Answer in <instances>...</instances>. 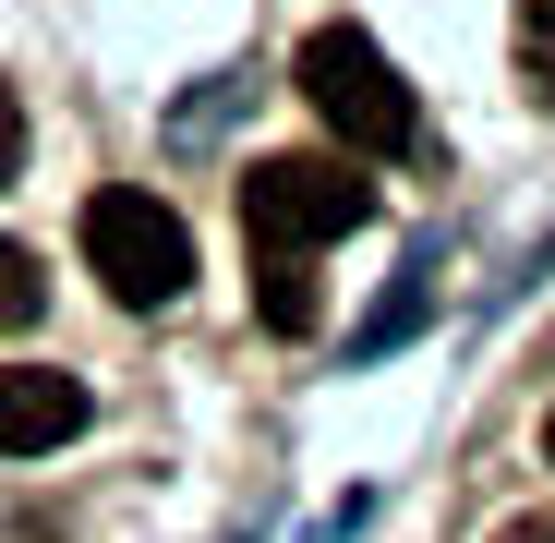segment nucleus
Wrapping results in <instances>:
<instances>
[{
	"label": "nucleus",
	"mask_w": 555,
	"mask_h": 543,
	"mask_svg": "<svg viewBox=\"0 0 555 543\" xmlns=\"http://www.w3.org/2000/svg\"><path fill=\"white\" fill-rule=\"evenodd\" d=\"M362 218H375V181L350 157H254L242 169V242L254 254H314Z\"/></svg>",
	"instance_id": "7ed1b4c3"
},
{
	"label": "nucleus",
	"mask_w": 555,
	"mask_h": 543,
	"mask_svg": "<svg viewBox=\"0 0 555 543\" xmlns=\"http://www.w3.org/2000/svg\"><path fill=\"white\" fill-rule=\"evenodd\" d=\"M302 98H314V121H326L350 157H399V145L423 133L399 61L362 37V25H314V37H302Z\"/></svg>",
	"instance_id": "f257e3e1"
},
{
	"label": "nucleus",
	"mask_w": 555,
	"mask_h": 543,
	"mask_svg": "<svg viewBox=\"0 0 555 543\" xmlns=\"http://www.w3.org/2000/svg\"><path fill=\"white\" fill-rule=\"evenodd\" d=\"M543 460H555V423H543Z\"/></svg>",
	"instance_id": "9d476101"
},
{
	"label": "nucleus",
	"mask_w": 555,
	"mask_h": 543,
	"mask_svg": "<svg viewBox=\"0 0 555 543\" xmlns=\"http://www.w3.org/2000/svg\"><path fill=\"white\" fill-rule=\"evenodd\" d=\"M85 266H98V290L121 314H157L194 290V230H181V206L109 181V194H85Z\"/></svg>",
	"instance_id": "f03ea898"
},
{
	"label": "nucleus",
	"mask_w": 555,
	"mask_h": 543,
	"mask_svg": "<svg viewBox=\"0 0 555 543\" xmlns=\"http://www.w3.org/2000/svg\"><path fill=\"white\" fill-rule=\"evenodd\" d=\"M13 169H25V109L0 98V181H13Z\"/></svg>",
	"instance_id": "6e6552de"
},
{
	"label": "nucleus",
	"mask_w": 555,
	"mask_h": 543,
	"mask_svg": "<svg viewBox=\"0 0 555 543\" xmlns=\"http://www.w3.org/2000/svg\"><path fill=\"white\" fill-rule=\"evenodd\" d=\"M37 314H49V266L25 242H0V338H25Z\"/></svg>",
	"instance_id": "423d86ee"
},
{
	"label": "nucleus",
	"mask_w": 555,
	"mask_h": 543,
	"mask_svg": "<svg viewBox=\"0 0 555 543\" xmlns=\"http://www.w3.org/2000/svg\"><path fill=\"white\" fill-rule=\"evenodd\" d=\"M254 314L278 338H314L326 326V290H314V254H254Z\"/></svg>",
	"instance_id": "39448f33"
},
{
	"label": "nucleus",
	"mask_w": 555,
	"mask_h": 543,
	"mask_svg": "<svg viewBox=\"0 0 555 543\" xmlns=\"http://www.w3.org/2000/svg\"><path fill=\"white\" fill-rule=\"evenodd\" d=\"M495 543H555V519H543V507H531V519H507V531H495Z\"/></svg>",
	"instance_id": "1a4fd4ad"
},
{
	"label": "nucleus",
	"mask_w": 555,
	"mask_h": 543,
	"mask_svg": "<svg viewBox=\"0 0 555 543\" xmlns=\"http://www.w3.org/2000/svg\"><path fill=\"white\" fill-rule=\"evenodd\" d=\"M98 423L85 375H49V362H0V460H49Z\"/></svg>",
	"instance_id": "20e7f679"
},
{
	"label": "nucleus",
	"mask_w": 555,
	"mask_h": 543,
	"mask_svg": "<svg viewBox=\"0 0 555 543\" xmlns=\"http://www.w3.org/2000/svg\"><path fill=\"white\" fill-rule=\"evenodd\" d=\"M519 73L531 98H555V0H519Z\"/></svg>",
	"instance_id": "0eeeda50"
}]
</instances>
